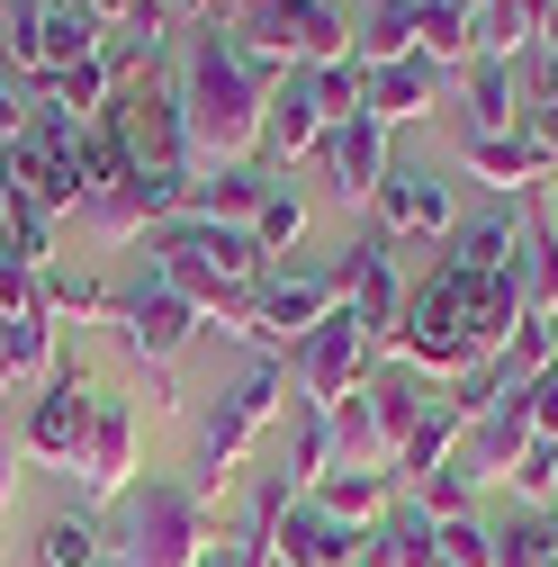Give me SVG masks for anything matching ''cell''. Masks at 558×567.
<instances>
[{
	"mask_svg": "<svg viewBox=\"0 0 558 567\" xmlns=\"http://www.w3.org/2000/svg\"><path fill=\"white\" fill-rule=\"evenodd\" d=\"M54 226H63V217H45V207H28V198H0V252H10V261L45 270V261H54Z\"/></svg>",
	"mask_w": 558,
	"mask_h": 567,
	"instance_id": "22",
	"label": "cell"
},
{
	"mask_svg": "<svg viewBox=\"0 0 558 567\" xmlns=\"http://www.w3.org/2000/svg\"><path fill=\"white\" fill-rule=\"evenodd\" d=\"M270 198V172L261 163H217V172H189V207L180 217H198V226H226V217H252V207Z\"/></svg>",
	"mask_w": 558,
	"mask_h": 567,
	"instance_id": "14",
	"label": "cell"
},
{
	"mask_svg": "<svg viewBox=\"0 0 558 567\" xmlns=\"http://www.w3.org/2000/svg\"><path fill=\"white\" fill-rule=\"evenodd\" d=\"M514 486H523V495H549V486H558V442H540V433H531V442H523V460H514Z\"/></svg>",
	"mask_w": 558,
	"mask_h": 567,
	"instance_id": "26",
	"label": "cell"
},
{
	"mask_svg": "<svg viewBox=\"0 0 558 567\" xmlns=\"http://www.w3.org/2000/svg\"><path fill=\"white\" fill-rule=\"evenodd\" d=\"M37 307L63 324V316H117V298H108V279L100 270H63V261H45L37 270Z\"/></svg>",
	"mask_w": 558,
	"mask_h": 567,
	"instance_id": "18",
	"label": "cell"
},
{
	"mask_svg": "<svg viewBox=\"0 0 558 567\" xmlns=\"http://www.w3.org/2000/svg\"><path fill=\"white\" fill-rule=\"evenodd\" d=\"M91 388H82V370L73 361H54L45 370V388H37V405H28V423H19V442L37 451V460H54V468H73L82 460V433H91Z\"/></svg>",
	"mask_w": 558,
	"mask_h": 567,
	"instance_id": "5",
	"label": "cell"
},
{
	"mask_svg": "<svg viewBox=\"0 0 558 567\" xmlns=\"http://www.w3.org/2000/svg\"><path fill=\"white\" fill-rule=\"evenodd\" d=\"M63 477H73V486L91 495V505H117V495L135 486V405H126V396H100V405H91L82 460L63 468Z\"/></svg>",
	"mask_w": 558,
	"mask_h": 567,
	"instance_id": "6",
	"label": "cell"
},
{
	"mask_svg": "<svg viewBox=\"0 0 558 567\" xmlns=\"http://www.w3.org/2000/svg\"><path fill=\"white\" fill-rule=\"evenodd\" d=\"M19 135H28V82L10 73V63H0V154H10Z\"/></svg>",
	"mask_w": 558,
	"mask_h": 567,
	"instance_id": "27",
	"label": "cell"
},
{
	"mask_svg": "<svg viewBox=\"0 0 558 567\" xmlns=\"http://www.w3.org/2000/svg\"><path fill=\"white\" fill-rule=\"evenodd\" d=\"M10 495H19V442H10V423H0V514H10Z\"/></svg>",
	"mask_w": 558,
	"mask_h": 567,
	"instance_id": "28",
	"label": "cell"
},
{
	"mask_svg": "<svg viewBox=\"0 0 558 567\" xmlns=\"http://www.w3.org/2000/svg\"><path fill=\"white\" fill-rule=\"evenodd\" d=\"M523 135H531L540 154H558V54H549L540 73H531V109H523Z\"/></svg>",
	"mask_w": 558,
	"mask_h": 567,
	"instance_id": "25",
	"label": "cell"
},
{
	"mask_svg": "<svg viewBox=\"0 0 558 567\" xmlns=\"http://www.w3.org/2000/svg\"><path fill=\"white\" fill-rule=\"evenodd\" d=\"M361 342H370V333H361V316H352V307H333V316L289 351L298 379H307V405H316V414L352 396V379H361Z\"/></svg>",
	"mask_w": 558,
	"mask_h": 567,
	"instance_id": "9",
	"label": "cell"
},
{
	"mask_svg": "<svg viewBox=\"0 0 558 567\" xmlns=\"http://www.w3.org/2000/svg\"><path fill=\"white\" fill-rule=\"evenodd\" d=\"M379 226H388V235H442V226H451V189H442L424 163H388V181H379Z\"/></svg>",
	"mask_w": 558,
	"mask_h": 567,
	"instance_id": "13",
	"label": "cell"
},
{
	"mask_svg": "<svg viewBox=\"0 0 558 567\" xmlns=\"http://www.w3.org/2000/svg\"><path fill=\"white\" fill-rule=\"evenodd\" d=\"M82 54H100V19L82 0H0V63H10L28 91L73 73Z\"/></svg>",
	"mask_w": 558,
	"mask_h": 567,
	"instance_id": "4",
	"label": "cell"
},
{
	"mask_svg": "<svg viewBox=\"0 0 558 567\" xmlns=\"http://www.w3.org/2000/svg\"><path fill=\"white\" fill-rule=\"evenodd\" d=\"M307 145H324V109H316V82L289 73V82L270 91V109H261V154H252V163H261V172H270V163H298Z\"/></svg>",
	"mask_w": 558,
	"mask_h": 567,
	"instance_id": "12",
	"label": "cell"
},
{
	"mask_svg": "<svg viewBox=\"0 0 558 567\" xmlns=\"http://www.w3.org/2000/svg\"><path fill=\"white\" fill-rule=\"evenodd\" d=\"M117 324H126V342H135V361H154V370H163V361H180V342L198 333V307L172 289V279L145 270V279L117 298Z\"/></svg>",
	"mask_w": 558,
	"mask_h": 567,
	"instance_id": "8",
	"label": "cell"
},
{
	"mask_svg": "<svg viewBox=\"0 0 558 567\" xmlns=\"http://www.w3.org/2000/svg\"><path fill=\"white\" fill-rule=\"evenodd\" d=\"M433 82H442V63H424V54H396V63H379L370 73V117L388 126V117H414L433 100Z\"/></svg>",
	"mask_w": 558,
	"mask_h": 567,
	"instance_id": "16",
	"label": "cell"
},
{
	"mask_svg": "<svg viewBox=\"0 0 558 567\" xmlns=\"http://www.w3.org/2000/svg\"><path fill=\"white\" fill-rule=\"evenodd\" d=\"M298 226H307V198H298V189H279V181H270V198L252 207V226H244V235H252L261 252H279V244H298Z\"/></svg>",
	"mask_w": 558,
	"mask_h": 567,
	"instance_id": "24",
	"label": "cell"
},
{
	"mask_svg": "<svg viewBox=\"0 0 558 567\" xmlns=\"http://www.w3.org/2000/svg\"><path fill=\"white\" fill-rule=\"evenodd\" d=\"M154 279H172V289L189 307H244L261 289V244L244 226H198V217H172L154 226Z\"/></svg>",
	"mask_w": 558,
	"mask_h": 567,
	"instance_id": "2",
	"label": "cell"
},
{
	"mask_svg": "<svg viewBox=\"0 0 558 567\" xmlns=\"http://www.w3.org/2000/svg\"><path fill=\"white\" fill-rule=\"evenodd\" d=\"M82 10H91V19H100V37H108V28H117V19L135 10V0H82Z\"/></svg>",
	"mask_w": 558,
	"mask_h": 567,
	"instance_id": "29",
	"label": "cell"
},
{
	"mask_svg": "<svg viewBox=\"0 0 558 567\" xmlns=\"http://www.w3.org/2000/svg\"><path fill=\"white\" fill-rule=\"evenodd\" d=\"M207 549V505L180 477H135L117 495V567H198Z\"/></svg>",
	"mask_w": 558,
	"mask_h": 567,
	"instance_id": "3",
	"label": "cell"
},
{
	"mask_svg": "<svg viewBox=\"0 0 558 567\" xmlns=\"http://www.w3.org/2000/svg\"><path fill=\"white\" fill-rule=\"evenodd\" d=\"M37 567H117V558H108V532L91 514H54L37 532Z\"/></svg>",
	"mask_w": 558,
	"mask_h": 567,
	"instance_id": "20",
	"label": "cell"
},
{
	"mask_svg": "<svg viewBox=\"0 0 558 567\" xmlns=\"http://www.w3.org/2000/svg\"><path fill=\"white\" fill-rule=\"evenodd\" d=\"M252 307H261V342H307L333 307H342V279L333 270H279V279H261L252 289Z\"/></svg>",
	"mask_w": 558,
	"mask_h": 567,
	"instance_id": "10",
	"label": "cell"
},
{
	"mask_svg": "<svg viewBox=\"0 0 558 567\" xmlns=\"http://www.w3.org/2000/svg\"><path fill=\"white\" fill-rule=\"evenodd\" d=\"M0 198H10V181H0Z\"/></svg>",
	"mask_w": 558,
	"mask_h": 567,
	"instance_id": "31",
	"label": "cell"
},
{
	"mask_svg": "<svg viewBox=\"0 0 558 567\" xmlns=\"http://www.w3.org/2000/svg\"><path fill=\"white\" fill-rule=\"evenodd\" d=\"M54 370V316L28 307V316H0V379H45Z\"/></svg>",
	"mask_w": 558,
	"mask_h": 567,
	"instance_id": "19",
	"label": "cell"
},
{
	"mask_svg": "<svg viewBox=\"0 0 558 567\" xmlns=\"http://www.w3.org/2000/svg\"><path fill=\"white\" fill-rule=\"evenodd\" d=\"M324 163H333V198H379V181H388V126L370 117V109H352V117H333L324 126Z\"/></svg>",
	"mask_w": 558,
	"mask_h": 567,
	"instance_id": "11",
	"label": "cell"
},
{
	"mask_svg": "<svg viewBox=\"0 0 558 567\" xmlns=\"http://www.w3.org/2000/svg\"><path fill=\"white\" fill-rule=\"evenodd\" d=\"M361 414H370V451H405L414 442V423H424V379L414 370H388V379H370L361 388Z\"/></svg>",
	"mask_w": 558,
	"mask_h": 567,
	"instance_id": "15",
	"label": "cell"
},
{
	"mask_svg": "<svg viewBox=\"0 0 558 567\" xmlns=\"http://www.w3.org/2000/svg\"><path fill=\"white\" fill-rule=\"evenodd\" d=\"M468 117H477V135H514V126H523V82L505 73V54H477V73H468Z\"/></svg>",
	"mask_w": 558,
	"mask_h": 567,
	"instance_id": "17",
	"label": "cell"
},
{
	"mask_svg": "<svg viewBox=\"0 0 558 567\" xmlns=\"http://www.w3.org/2000/svg\"><path fill=\"white\" fill-rule=\"evenodd\" d=\"M270 414H279V370L261 361V370H244V379L217 396V414L198 423V460H207V477H217V468H235V460H244V442L261 433Z\"/></svg>",
	"mask_w": 558,
	"mask_h": 567,
	"instance_id": "7",
	"label": "cell"
},
{
	"mask_svg": "<svg viewBox=\"0 0 558 567\" xmlns=\"http://www.w3.org/2000/svg\"><path fill=\"white\" fill-rule=\"evenodd\" d=\"M289 82L279 63H261L235 28L217 19H198L172 54V91H180V126H189V163H252L261 154V109L270 91Z\"/></svg>",
	"mask_w": 558,
	"mask_h": 567,
	"instance_id": "1",
	"label": "cell"
},
{
	"mask_svg": "<svg viewBox=\"0 0 558 567\" xmlns=\"http://www.w3.org/2000/svg\"><path fill=\"white\" fill-rule=\"evenodd\" d=\"M540 37H549V54H558V0H549V10H540Z\"/></svg>",
	"mask_w": 558,
	"mask_h": 567,
	"instance_id": "30",
	"label": "cell"
},
{
	"mask_svg": "<svg viewBox=\"0 0 558 567\" xmlns=\"http://www.w3.org/2000/svg\"><path fill=\"white\" fill-rule=\"evenodd\" d=\"M316 505H324L333 523H361V514L388 505V477H379V468H324V477H316Z\"/></svg>",
	"mask_w": 558,
	"mask_h": 567,
	"instance_id": "23",
	"label": "cell"
},
{
	"mask_svg": "<svg viewBox=\"0 0 558 567\" xmlns=\"http://www.w3.org/2000/svg\"><path fill=\"white\" fill-rule=\"evenodd\" d=\"M468 163H477L486 181H496V189H523V181H531V172H540L549 154L531 145L523 126H514V135H468Z\"/></svg>",
	"mask_w": 558,
	"mask_h": 567,
	"instance_id": "21",
	"label": "cell"
}]
</instances>
